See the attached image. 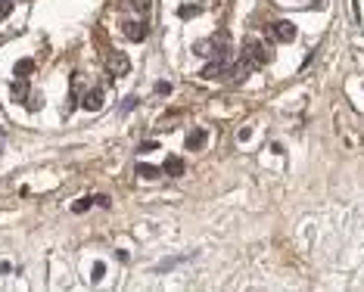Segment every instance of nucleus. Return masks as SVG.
<instances>
[{"instance_id":"11","label":"nucleus","mask_w":364,"mask_h":292,"mask_svg":"<svg viewBox=\"0 0 364 292\" xmlns=\"http://www.w3.org/2000/svg\"><path fill=\"white\" fill-rule=\"evenodd\" d=\"M9 90H13V97H16L19 103H25V100H28V78L13 81V87H9Z\"/></svg>"},{"instance_id":"19","label":"nucleus","mask_w":364,"mask_h":292,"mask_svg":"<svg viewBox=\"0 0 364 292\" xmlns=\"http://www.w3.org/2000/svg\"><path fill=\"white\" fill-rule=\"evenodd\" d=\"M93 202H97L100 208H109V205H112V199H109V196H106V193H100V196H93Z\"/></svg>"},{"instance_id":"22","label":"nucleus","mask_w":364,"mask_h":292,"mask_svg":"<svg viewBox=\"0 0 364 292\" xmlns=\"http://www.w3.org/2000/svg\"><path fill=\"white\" fill-rule=\"evenodd\" d=\"M156 93H171V84H168V81H159V84H156Z\"/></svg>"},{"instance_id":"12","label":"nucleus","mask_w":364,"mask_h":292,"mask_svg":"<svg viewBox=\"0 0 364 292\" xmlns=\"http://www.w3.org/2000/svg\"><path fill=\"white\" fill-rule=\"evenodd\" d=\"M34 72V59H19L16 62V78H28Z\"/></svg>"},{"instance_id":"16","label":"nucleus","mask_w":364,"mask_h":292,"mask_svg":"<svg viewBox=\"0 0 364 292\" xmlns=\"http://www.w3.org/2000/svg\"><path fill=\"white\" fill-rule=\"evenodd\" d=\"M9 13H13V0H0V22L9 19Z\"/></svg>"},{"instance_id":"5","label":"nucleus","mask_w":364,"mask_h":292,"mask_svg":"<svg viewBox=\"0 0 364 292\" xmlns=\"http://www.w3.org/2000/svg\"><path fill=\"white\" fill-rule=\"evenodd\" d=\"M106 68H109V75L115 78V75H128V72H131V62H128L125 53H109Z\"/></svg>"},{"instance_id":"2","label":"nucleus","mask_w":364,"mask_h":292,"mask_svg":"<svg viewBox=\"0 0 364 292\" xmlns=\"http://www.w3.org/2000/svg\"><path fill=\"white\" fill-rule=\"evenodd\" d=\"M196 53L206 56V59H227V56H230L227 38L218 41V34H215V38H209V41H199V44H196Z\"/></svg>"},{"instance_id":"17","label":"nucleus","mask_w":364,"mask_h":292,"mask_svg":"<svg viewBox=\"0 0 364 292\" xmlns=\"http://www.w3.org/2000/svg\"><path fill=\"white\" fill-rule=\"evenodd\" d=\"M137 103H140V100H137L134 93H131V97H128V100L122 103V112H134V109H137Z\"/></svg>"},{"instance_id":"13","label":"nucleus","mask_w":364,"mask_h":292,"mask_svg":"<svg viewBox=\"0 0 364 292\" xmlns=\"http://www.w3.org/2000/svg\"><path fill=\"white\" fill-rule=\"evenodd\" d=\"M90 205H93V199H90V196H84V199H78V202L72 205V212H75V215H84Z\"/></svg>"},{"instance_id":"24","label":"nucleus","mask_w":364,"mask_h":292,"mask_svg":"<svg viewBox=\"0 0 364 292\" xmlns=\"http://www.w3.org/2000/svg\"><path fill=\"white\" fill-rule=\"evenodd\" d=\"M0 109H3V106H0Z\"/></svg>"},{"instance_id":"23","label":"nucleus","mask_w":364,"mask_h":292,"mask_svg":"<svg viewBox=\"0 0 364 292\" xmlns=\"http://www.w3.org/2000/svg\"><path fill=\"white\" fill-rule=\"evenodd\" d=\"M0 140H3V131H0Z\"/></svg>"},{"instance_id":"1","label":"nucleus","mask_w":364,"mask_h":292,"mask_svg":"<svg viewBox=\"0 0 364 292\" xmlns=\"http://www.w3.org/2000/svg\"><path fill=\"white\" fill-rule=\"evenodd\" d=\"M271 62V53H268V47L258 41V38H246L243 41V56L237 65H230V78H249L252 72H258L262 65Z\"/></svg>"},{"instance_id":"3","label":"nucleus","mask_w":364,"mask_h":292,"mask_svg":"<svg viewBox=\"0 0 364 292\" xmlns=\"http://www.w3.org/2000/svg\"><path fill=\"white\" fill-rule=\"evenodd\" d=\"M199 78H206V81H224V78H230V65H227V59H212L209 65H203Z\"/></svg>"},{"instance_id":"4","label":"nucleus","mask_w":364,"mask_h":292,"mask_svg":"<svg viewBox=\"0 0 364 292\" xmlns=\"http://www.w3.org/2000/svg\"><path fill=\"white\" fill-rule=\"evenodd\" d=\"M271 38L280 41V44H292V41H296V25H292V22H274V25H271Z\"/></svg>"},{"instance_id":"6","label":"nucleus","mask_w":364,"mask_h":292,"mask_svg":"<svg viewBox=\"0 0 364 292\" xmlns=\"http://www.w3.org/2000/svg\"><path fill=\"white\" fill-rule=\"evenodd\" d=\"M125 38L128 41H134V44H140V41H146V34H149V28H146V22H125Z\"/></svg>"},{"instance_id":"7","label":"nucleus","mask_w":364,"mask_h":292,"mask_svg":"<svg viewBox=\"0 0 364 292\" xmlns=\"http://www.w3.org/2000/svg\"><path fill=\"white\" fill-rule=\"evenodd\" d=\"M209 143V131L206 127H193L190 134H187V140H184V146L190 149V153H196V149H203Z\"/></svg>"},{"instance_id":"9","label":"nucleus","mask_w":364,"mask_h":292,"mask_svg":"<svg viewBox=\"0 0 364 292\" xmlns=\"http://www.w3.org/2000/svg\"><path fill=\"white\" fill-rule=\"evenodd\" d=\"M81 106H84L87 112H100V109H103V93H100V90H87Z\"/></svg>"},{"instance_id":"10","label":"nucleus","mask_w":364,"mask_h":292,"mask_svg":"<svg viewBox=\"0 0 364 292\" xmlns=\"http://www.w3.org/2000/svg\"><path fill=\"white\" fill-rule=\"evenodd\" d=\"M159 174H162V168H156V165H146V162L137 165V177L140 180H159Z\"/></svg>"},{"instance_id":"15","label":"nucleus","mask_w":364,"mask_h":292,"mask_svg":"<svg viewBox=\"0 0 364 292\" xmlns=\"http://www.w3.org/2000/svg\"><path fill=\"white\" fill-rule=\"evenodd\" d=\"M199 13H203V6H181V9H178L181 19H193V16H199Z\"/></svg>"},{"instance_id":"20","label":"nucleus","mask_w":364,"mask_h":292,"mask_svg":"<svg viewBox=\"0 0 364 292\" xmlns=\"http://www.w3.org/2000/svg\"><path fill=\"white\" fill-rule=\"evenodd\" d=\"M249 137H252V127H240V131H237V140H240V143H246Z\"/></svg>"},{"instance_id":"18","label":"nucleus","mask_w":364,"mask_h":292,"mask_svg":"<svg viewBox=\"0 0 364 292\" xmlns=\"http://www.w3.org/2000/svg\"><path fill=\"white\" fill-rule=\"evenodd\" d=\"M131 6L137 9V13H146V9H149L152 3H149V0H131Z\"/></svg>"},{"instance_id":"14","label":"nucleus","mask_w":364,"mask_h":292,"mask_svg":"<svg viewBox=\"0 0 364 292\" xmlns=\"http://www.w3.org/2000/svg\"><path fill=\"white\" fill-rule=\"evenodd\" d=\"M103 274H106V264H103V261H97V264L90 267V280H93V283H100Z\"/></svg>"},{"instance_id":"21","label":"nucleus","mask_w":364,"mask_h":292,"mask_svg":"<svg viewBox=\"0 0 364 292\" xmlns=\"http://www.w3.org/2000/svg\"><path fill=\"white\" fill-rule=\"evenodd\" d=\"M159 143H156V140H146V143H140V153H152V149H156Z\"/></svg>"},{"instance_id":"8","label":"nucleus","mask_w":364,"mask_h":292,"mask_svg":"<svg viewBox=\"0 0 364 292\" xmlns=\"http://www.w3.org/2000/svg\"><path fill=\"white\" fill-rule=\"evenodd\" d=\"M184 171H187V162L181 156H168L165 165H162V174H168V177H184Z\"/></svg>"}]
</instances>
